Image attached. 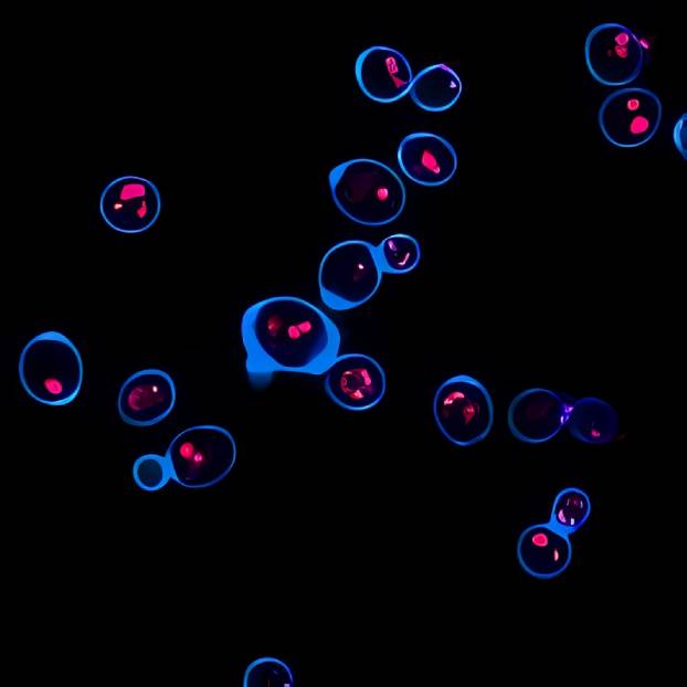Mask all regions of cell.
Wrapping results in <instances>:
<instances>
[{
    "instance_id": "obj_8",
    "label": "cell",
    "mask_w": 687,
    "mask_h": 687,
    "mask_svg": "<svg viewBox=\"0 0 687 687\" xmlns=\"http://www.w3.org/2000/svg\"><path fill=\"white\" fill-rule=\"evenodd\" d=\"M584 59L595 81L607 86H623L641 74L645 49L628 27L619 22H602L586 34Z\"/></svg>"
},
{
    "instance_id": "obj_10",
    "label": "cell",
    "mask_w": 687,
    "mask_h": 687,
    "mask_svg": "<svg viewBox=\"0 0 687 687\" xmlns=\"http://www.w3.org/2000/svg\"><path fill=\"white\" fill-rule=\"evenodd\" d=\"M325 391L340 408L364 411L376 406L387 390L385 372L372 357L338 355L325 370Z\"/></svg>"
},
{
    "instance_id": "obj_22",
    "label": "cell",
    "mask_w": 687,
    "mask_h": 687,
    "mask_svg": "<svg viewBox=\"0 0 687 687\" xmlns=\"http://www.w3.org/2000/svg\"><path fill=\"white\" fill-rule=\"evenodd\" d=\"M686 115L683 114L681 117L677 120L676 126L674 128L673 137L674 142L678 150L681 152L683 157H686V124H685Z\"/></svg>"
},
{
    "instance_id": "obj_20",
    "label": "cell",
    "mask_w": 687,
    "mask_h": 687,
    "mask_svg": "<svg viewBox=\"0 0 687 687\" xmlns=\"http://www.w3.org/2000/svg\"><path fill=\"white\" fill-rule=\"evenodd\" d=\"M292 668L282 659L264 656L251 662L243 677L244 687H293Z\"/></svg>"
},
{
    "instance_id": "obj_14",
    "label": "cell",
    "mask_w": 687,
    "mask_h": 687,
    "mask_svg": "<svg viewBox=\"0 0 687 687\" xmlns=\"http://www.w3.org/2000/svg\"><path fill=\"white\" fill-rule=\"evenodd\" d=\"M355 75L360 89L369 98L391 103L409 93L413 72L408 59L387 45H372L357 57Z\"/></svg>"
},
{
    "instance_id": "obj_12",
    "label": "cell",
    "mask_w": 687,
    "mask_h": 687,
    "mask_svg": "<svg viewBox=\"0 0 687 687\" xmlns=\"http://www.w3.org/2000/svg\"><path fill=\"white\" fill-rule=\"evenodd\" d=\"M569 404L557 392L530 388L509 404L507 421L518 440L538 444L551 440L566 425Z\"/></svg>"
},
{
    "instance_id": "obj_5",
    "label": "cell",
    "mask_w": 687,
    "mask_h": 687,
    "mask_svg": "<svg viewBox=\"0 0 687 687\" xmlns=\"http://www.w3.org/2000/svg\"><path fill=\"white\" fill-rule=\"evenodd\" d=\"M236 443L224 427L190 426L170 442L166 458L171 478L187 488H207L224 479L236 462Z\"/></svg>"
},
{
    "instance_id": "obj_15",
    "label": "cell",
    "mask_w": 687,
    "mask_h": 687,
    "mask_svg": "<svg viewBox=\"0 0 687 687\" xmlns=\"http://www.w3.org/2000/svg\"><path fill=\"white\" fill-rule=\"evenodd\" d=\"M517 559L529 575L541 580L553 579L570 566L572 543L568 535L549 522L531 525L518 538Z\"/></svg>"
},
{
    "instance_id": "obj_16",
    "label": "cell",
    "mask_w": 687,
    "mask_h": 687,
    "mask_svg": "<svg viewBox=\"0 0 687 687\" xmlns=\"http://www.w3.org/2000/svg\"><path fill=\"white\" fill-rule=\"evenodd\" d=\"M566 425L577 440L602 444L616 436L619 415L606 401L596 397H583L569 405Z\"/></svg>"
},
{
    "instance_id": "obj_11",
    "label": "cell",
    "mask_w": 687,
    "mask_h": 687,
    "mask_svg": "<svg viewBox=\"0 0 687 687\" xmlns=\"http://www.w3.org/2000/svg\"><path fill=\"white\" fill-rule=\"evenodd\" d=\"M176 404L172 378L160 369H142L123 383L117 409L124 422L135 426H150L168 416Z\"/></svg>"
},
{
    "instance_id": "obj_2",
    "label": "cell",
    "mask_w": 687,
    "mask_h": 687,
    "mask_svg": "<svg viewBox=\"0 0 687 687\" xmlns=\"http://www.w3.org/2000/svg\"><path fill=\"white\" fill-rule=\"evenodd\" d=\"M328 181L337 208L362 225L388 224L405 207L406 191L402 179L392 168L376 159L344 161L330 170Z\"/></svg>"
},
{
    "instance_id": "obj_9",
    "label": "cell",
    "mask_w": 687,
    "mask_h": 687,
    "mask_svg": "<svg viewBox=\"0 0 687 687\" xmlns=\"http://www.w3.org/2000/svg\"><path fill=\"white\" fill-rule=\"evenodd\" d=\"M99 212L113 230L134 234L151 228L161 211V197L149 179L124 175L109 181L99 197Z\"/></svg>"
},
{
    "instance_id": "obj_18",
    "label": "cell",
    "mask_w": 687,
    "mask_h": 687,
    "mask_svg": "<svg viewBox=\"0 0 687 687\" xmlns=\"http://www.w3.org/2000/svg\"><path fill=\"white\" fill-rule=\"evenodd\" d=\"M589 495L578 487H567L554 497L549 525L564 535L578 531L591 514Z\"/></svg>"
},
{
    "instance_id": "obj_19",
    "label": "cell",
    "mask_w": 687,
    "mask_h": 687,
    "mask_svg": "<svg viewBox=\"0 0 687 687\" xmlns=\"http://www.w3.org/2000/svg\"><path fill=\"white\" fill-rule=\"evenodd\" d=\"M376 249L381 269L388 274H406L413 271L421 260L419 242L405 233L384 237Z\"/></svg>"
},
{
    "instance_id": "obj_4",
    "label": "cell",
    "mask_w": 687,
    "mask_h": 687,
    "mask_svg": "<svg viewBox=\"0 0 687 687\" xmlns=\"http://www.w3.org/2000/svg\"><path fill=\"white\" fill-rule=\"evenodd\" d=\"M382 274L374 245L363 240L339 242L320 261V298L334 310L356 308L377 293Z\"/></svg>"
},
{
    "instance_id": "obj_3",
    "label": "cell",
    "mask_w": 687,
    "mask_h": 687,
    "mask_svg": "<svg viewBox=\"0 0 687 687\" xmlns=\"http://www.w3.org/2000/svg\"><path fill=\"white\" fill-rule=\"evenodd\" d=\"M19 378L25 392L46 405H65L80 393L83 361L78 349L63 334L44 331L33 337L19 358Z\"/></svg>"
},
{
    "instance_id": "obj_13",
    "label": "cell",
    "mask_w": 687,
    "mask_h": 687,
    "mask_svg": "<svg viewBox=\"0 0 687 687\" xmlns=\"http://www.w3.org/2000/svg\"><path fill=\"white\" fill-rule=\"evenodd\" d=\"M397 159L409 179L427 187L450 181L458 166L453 145L443 136L430 131L406 135L399 144Z\"/></svg>"
},
{
    "instance_id": "obj_7",
    "label": "cell",
    "mask_w": 687,
    "mask_h": 687,
    "mask_svg": "<svg viewBox=\"0 0 687 687\" xmlns=\"http://www.w3.org/2000/svg\"><path fill=\"white\" fill-rule=\"evenodd\" d=\"M663 104L658 95L641 86L621 87L602 102L598 123L603 136L620 148L649 141L659 128Z\"/></svg>"
},
{
    "instance_id": "obj_21",
    "label": "cell",
    "mask_w": 687,
    "mask_h": 687,
    "mask_svg": "<svg viewBox=\"0 0 687 687\" xmlns=\"http://www.w3.org/2000/svg\"><path fill=\"white\" fill-rule=\"evenodd\" d=\"M133 477L139 488L156 492L167 485L171 478L166 456L145 454L138 457L133 466Z\"/></svg>"
},
{
    "instance_id": "obj_1",
    "label": "cell",
    "mask_w": 687,
    "mask_h": 687,
    "mask_svg": "<svg viewBox=\"0 0 687 687\" xmlns=\"http://www.w3.org/2000/svg\"><path fill=\"white\" fill-rule=\"evenodd\" d=\"M241 337L249 380L258 388L277 372L323 374L341 344L332 319L295 296L268 297L247 307Z\"/></svg>"
},
{
    "instance_id": "obj_6",
    "label": "cell",
    "mask_w": 687,
    "mask_h": 687,
    "mask_svg": "<svg viewBox=\"0 0 687 687\" xmlns=\"http://www.w3.org/2000/svg\"><path fill=\"white\" fill-rule=\"evenodd\" d=\"M433 416L451 443L471 446L487 437L493 427V399L478 379L468 374L453 376L435 392Z\"/></svg>"
},
{
    "instance_id": "obj_17",
    "label": "cell",
    "mask_w": 687,
    "mask_h": 687,
    "mask_svg": "<svg viewBox=\"0 0 687 687\" xmlns=\"http://www.w3.org/2000/svg\"><path fill=\"white\" fill-rule=\"evenodd\" d=\"M463 84L459 75L445 63H436L421 70L411 83L412 101L429 112L451 108L461 97Z\"/></svg>"
}]
</instances>
